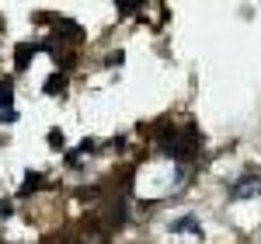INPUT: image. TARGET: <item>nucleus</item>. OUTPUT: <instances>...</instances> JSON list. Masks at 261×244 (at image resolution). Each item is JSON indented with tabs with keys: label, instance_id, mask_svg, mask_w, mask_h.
Masks as SVG:
<instances>
[{
	"label": "nucleus",
	"instance_id": "nucleus-1",
	"mask_svg": "<svg viewBox=\"0 0 261 244\" xmlns=\"http://www.w3.org/2000/svg\"><path fill=\"white\" fill-rule=\"evenodd\" d=\"M199 143L202 136L188 122H161L157 126V147H161V154L174 157V161H188L199 150Z\"/></svg>",
	"mask_w": 261,
	"mask_h": 244
},
{
	"label": "nucleus",
	"instance_id": "nucleus-2",
	"mask_svg": "<svg viewBox=\"0 0 261 244\" xmlns=\"http://www.w3.org/2000/svg\"><path fill=\"white\" fill-rule=\"evenodd\" d=\"M73 244H108V227L94 216L91 224H84L81 230L73 234Z\"/></svg>",
	"mask_w": 261,
	"mask_h": 244
},
{
	"label": "nucleus",
	"instance_id": "nucleus-3",
	"mask_svg": "<svg viewBox=\"0 0 261 244\" xmlns=\"http://www.w3.org/2000/svg\"><path fill=\"white\" fill-rule=\"evenodd\" d=\"M258 188H261L258 171H244L241 178L230 185V196H233V199H254V196H258Z\"/></svg>",
	"mask_w": 261,
	"mask_h": 244
},
{
	"label": "nucleus",
	"instance_id": "nucleus-4",
	"mask_svg": "<svg viewBox=\"0 0 261 244\" xmlns=\"http://www.w3.org/2000/svg\"><path fill=\"white\" fill-rule=\"evenodd\" d=\"M84 39V32H81V25H73V21H60L56 25V42L53 45H77V42Z\"/></svg>",
	"mask_w": 261,
	"mask_h": 244
},
{
	"label": "nucleus",
	"instance_id": "nucleus-5",
	"mask_svg": "<svg viewBox=\"0 0 261 244\" xmlns=\"http://www.w3.org/2000/svg\"><path fill=\"white\" fill-rule=\"evenodd\" d=\"M39 49H45L42 42H21L18 49H14V66H18V70H24V66H28V60H32Z\"/></svg>",
	"mask_w": 261,
	"mask_h": 244
},
{
	"label": "nucleus",
	"instance_id": "nucleus-6",
	"mask_svg": "<svg viewBox=\"0 0 261 244\" xmlns=\"http://www.w3.org/2000/svg\"><path fill=\"white\" fill-rule=\"evenodd\" d=\"M171 230H174V234H202V224L195 216H181V220H174Z\"/></svg>",
	"mask_w": 261,
	"mask_h": 244
},
{
	"label": "nucleus",
	"instance_id": "nucleus-7",
	"mask_svg": "<svg viewBox=\"0 0 261 244\" xmlns=\"http://www.w3.org/2000/svg\"><path fill=\"white\" fill-rule=\"evenodd\" d=\"M63 87H66V77H63V74H53V77L45 81V94H56Z\"/></svg>",
	"mask_w": 261,
	"mask_h": 244
},
{
	"label": "nucleus",
	"instance_id": "nucleus-8",
	"mask_svg": "<svg viewBox=\"0 0 261 244\" xmlns=\"http://www.w3.org/2000/svg\"><path fill=\"white\" fill-rule=\"evenodd\" d=\"M11 102H14V94H11V81H0V112L11 108Z\"/></svg>",
	"mask_w": 261,
	"mask_h": 244
},
{
	"label": "nucleus",
	"instance_id": "nucleus-9",
	"mask_svg": "<svg viewBox=\"0 0 261 244\" xmlns=\"http://www.w3.org/2000/svg\"><path fill=\"white\" fill-rule=\"evenodd\" d=\"M39 185H42V175H28V182L21 185L18 192H21V196H28V192H32V188H39Z\"/></svg>",
	"mask_w": 261,
	"mask_h": 244
},
{
	"label": "nucleus",
	"instance_id": "nucleus-10",
	"mask_svg": "<svg viewBox=\"0 0 261 244\" xmlns=\"http://www.w3.org/2000/svg\"><path fill=\"white\" fill-rule=\"evenodd\" d=\"M136 7H140V4H129V0H119V4H115V11H119V14H133Z\"/></svg>",
	"mask_w": 261,
	"mask_h": 244
},
{
	"label": "nucleus",
	"instance_id": "nucleus-11",
	"mask_svg": "<svg viewBox=\"0 0 261 244\" xmlns=\"http://www.w3.org/2000/svg\"><path fill=\"white\" fill-rule=\"evenodd\" d=\"M49 143H53V147H63V133H60V129L49 133Z\"/></svg>",
	"mask_w": 261,
	"mask_h": 244
},
{
	"label": "nucleus",
	"instance_id": "nucleus-12",
	"mask_svg": "<svg viewBox=\"0 0 261 244\" xmlns=\"http://www.w3.org/2000/svg\"><path fill=\"white\" fill-rule=\"evenodd\" d=\"M4 216H11V206L7 203H0V220H4Z\"/></svg>",
	"mask_w": 261,
	"mask_h": 244
}]
</instances>
